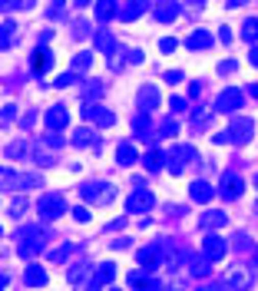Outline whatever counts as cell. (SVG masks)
<instances>
[{"label": "cell", "mask_w": 258, "mask_h": 291, "mask_svg": "<svg viewBox=\"0 0 258 291\" xmlns=\"http://www.w3.org/2000/svg\"><path fill=\"white\" fill-rule=\"evenodd\" d=\"M40 228H24V232H20V238H17V252L24 255V258H30L33 252H37L40 245H43V238H40Z\"/></svg>", "instance_id": "cell-1"}, {"label": "cell", "mask_w": 258, "mask_h": 291, "mask_svg": "<svg viewBox=\"0 0 258 291\" xmlns=\"http://www.w3.org/2000/svg\"><path fill=\"white\" fill-rule=\"evenodd\" d=\"M37 209H40V215H43V219H60V215H63V199H60V196H43Z\"/></svg>", "instance_id": "cell-2"}, {"label": "cell", "mask_w": 258, "mask_h": 291, "mask_svg": "<svg viewBox=\"0 0 258 291\" xmlns=\"http://www.w3.org/2000/svg\"><path fill=\"white\" fill-rule=\"evenodd\" d=\"M192 156H195V149H192V146H182V149H172V152H169V162H166V165H169V169L179 176V172L185 169V162H189Z\"/></svg>", "instance_id": "cell-3"}, {"label": "cell", "mask_w": 258, "mask_h": 291, "mask_svg": "<svg viewBox=\"0 0 258 291\" xmlns=\"http://www.w3.org/2000/svg\"><path fill=\"white\" fill-rule=\"evenodd\" d=\"M239 106H242V89H225V93L219 96V103H215L219 113H235Z\"/></svg>", "instance_id": "cell-4"}, {"label": "cell", "mask_w": 258, "mask_h": 291, "mask_svg": "<svg viewBox=\"0 0 258 291\" xmlns=\"http://www.w3.org/2000/svg\"><path fill=\"white\" fill-rule=\"evenodd\" d=\"M152 205H156V199H152V192L139 189V192H132V196H129L126 209H129V212H146V209H152Z\"/></svg>", "instance_id": "cell-5"}, {"label": "cell", "mask_w": 258, "mask_h": 291, "mask_svg": "<svg viewBox=\"0 0 258 291\" xmlns=\"http://www.w3.org/2000/svg\"><path fill=\"white\" fill-rule=\"evenodd\" d=\"M252 129H255V126H252V119H235V123H232V129H228V133H232L228 139L242 146V142H248V136H252Z\"/></svg>", "instance_id": "cell-6"}, {"label": "cell", "mask_w": 258, "mask_h": 291, "mask_svg": "<svg viewBox=\"0 0 258 291\" xmlns=\"http://www.w3.org/2000/svg\"><path fill=\"white\" fill-rule=\"evenodd\" d=\"M222 196L225 199H239L242 196V179L235 176V172H225V176H222Z\"/></svg>", "instance_id": "cell-7"}, {"label": "cell", "mask_w": 258, "mask_h": 291, "mask_svg": "<svg viewBox=\"0 0 258 291\" xmlns=\"http://www.w3.org/2000/svg\"><path fill=\"white\" fill-rule=\"evenodd\" d=\"M83 196H86L89 199V202H109V199H113L116 196V189H113V185H106V182H103V189H93V185H86V189H83Z\"/></svg>", "instance_id": "cell-8"}, {"label": "cell", "mask_w": 258, "mask_h": 291, "mask_svg": "<svg viewBox=\"0 0 258 291\" xmlns=\"http://www.w3.org/2000/svg\"><path fill=\"white\" fill-rule=\"evenodd\" d=\"M225 248H228V241L225 238H219V235H208L205 238V258H222V255H225Z\"/></svg>", "instance_id": "cell-9"}, {"label": "cell", "mask_w": 258, "mask_h": 291, "mask_svg": "<svg viewBox=\"0 0 258 291\" xmlns=\"http://www.w3.org/2000/svg\"><path fill=\"white\" fill-rule=\"evenodd\" d=\"M139 265H143L146 272H156L159 268V248H143V252H139Z\"/></svg>", "instance_id": "cell-10"}, {"label": "cell", "mask_w": 258, "mask_h": 291, "mask_svg": "<svg viewBox=\"0 0 258 291\" xmlns=\"http://www.w3.org/2000/svg\"><path fill=\"white\" fill-rule=\"evenodd\" d=\"M113 275H116V268L109 265V261H103V265H100V272L93 275V281H89V285H93V288H103L106 281H113Z\"/></svg>", "instance_id": "cell-11"}, {"label": "cell", "mask_w": 258, "mask_h": 291, "mask_svg": "<svg viewBox=\"0 0 258 291\" xmlns=\"http://www.w3.org/2000/svg\"><path fill=\"white\" fill-rule=\"evenodd\" d=\"M4 182H7V189H27V185L37 182V179H33V176H13V172L7 169L4 172Z\"/></svg>", "instance_id": "cell-12"}, {"label": "cell", "mask_w": 258, "mask_h": 291, "mask_svg": "<svg viewBox=\"0 0 258 291\" xmlns=\"http://www.w3.org/2000/svg\"><path fill=\"white\" fill-rule=\"evenodd\" d=\"M146 7H149L146 0H129L126 7H120V17H123V20H132V17H139V13H143Z\"/></svg>", "instance_id": "cell-13"}, {"label": "cell", "mask_w": 258, "mask_h": 291, "mask_svg": "<svg viewBox=\"0 0 258 291\" xmlns=\"http://www.w3.org/2000/svg\"><path fill=\"white\" fill-rule=\"evenodd\" d=\"M83 113H86V119H96L100 126H113V113H106V109H100V106H96V109L86 106Z\"/></svg>", "instance_id": "cell-14"}, {"label": "cell", "mask_w": 258, "mask_h": 291, "mask_svg": "<svg viewBox=\"0 0 258 291\" xmlns=\"http://www.w3.org/2000/svg\"><path fill=\"white\" fill-rule=\"evenodd\" d=\"M53 63V53L50 50H37V57H33V73H46Z\"/></svg>", "instance_id": "cell-15"}, {"label": "cell", "mask_w": 258, "mask_h": 291, "mask_svg": "<svg viewBox=\"0 0 258 291\" xmlns=\"http://www.w3.org/2000/svg\"><path fill=\"white\" fill-rule=\"evenodd\" d=\"M113 13H116V0H100V4H96V20H100V23H106Z\"/></svg>", "instance_id": "cell-16"}, {"label": "cell", "mask_w": 258, "mask_h": 291, "mask_svg": "<svg viewBox=\"0 0 258 291\" xmlns=\"http://www.w3.org/2000/svg\"><path fill=\"white\" fill-rule=\"evenodd\" d=\"M185 43L192 46V50H205V46H212V37H208L205 30H195L189 40H185Z\"/></svg>", "instance_id": "cell-17"}, {"label": "cell", "mask_w": 258, "mask_h": 291, "mask_svg": "<svg viewBox=\"0 0 258 291\" xmlns=\"http://www.w3.org/2000/svg\"><path fill=\"white\" fill-rule=\"evenodd\" d=\"M66 119H69L66 109H50V113H46V126H50V129H60Z\"/></svg>", "instance_id": "cell-18"}, {"label": "cell", "mask_w": 258, "mask_h": 291, "mask_svg": "<svg viewBox=\"0 0 258 291\" xmlns=\"http://www.w3.org/2000/svg\"><path fill=\"white\" fill-rule=\"evenodd\" d=\"M156 103H159V93H156L152 86H146L143 93H139V106H143V109H152Z\"/></svg>", "instance_id": "cell-19"}, {"label": "cell", "mask_w": 258, "mask_h": 291, "mask_svg": "<svg viewBox=\"0 0 258 291\" xmlns=\"http://www.w3.org/2000/svg\"><path fill=\"white\" fill-rule=\"evenodd\" d=\"M192 199L195 202H208V199H212V189L199 179V182H192Z\"/></svg>", "instance_id": "cell-20"}, {"label": "cell", "mask_w": 258, "mask_h": 291, "mask_svg": "<svg viewBox=\"0 0 258 291\" xmlns=\"http://www.w3.org/2000/svg\"><path fill=\"white\" fill-rule=\"evenodd\" d=\"M179 17V4H162L156 10V20H176Z\"/></svg>", "instance_id": "cell-21"}, {"label": "cell", "mask_w": 258, "mask_h": 291, "mask_svg": "<svg viewBox=\"0 0 258 291\" xmlns=\"http://www.w3.org/2000/svg\"><path fill=\"white\" fill-rule=\"evenodd\" d=\"M27 285H46V272H43V268H37V265H33L30 272H27Z\"/></svg>", "instance_id": "cell-22"}, {"label": "cell", "mask_w": 258, "mask_h": 291, "mask_svg": "<svg viewBox=\"0 0 258 291\" xmlns=\"http://www.w3.org/2000/svg\"><path fill=\"white\" fill-rule=\"evenodd\" d=\"M225 285H232V288H245V285H248V275H245V272H232V275H225Z\"/></svg>", "instance_id": "cell-23"}, {"label": "cell", "mask_w": 258, "mask_h": 291, "mask_svg": "<svg viewBox=\"0 0 258 291\" xmlns=\"http://www.w3.org/2000/svg\"><path fill=\"white\" fill-rule=\"evenodd\" d=\"M116 156H120V165H129L132 159H136V149H132L129 142H123V146H120V152H116Z\"/></svg>", "instance_id": "cell-24"}, {"label": "cell", "mask_w": 258, "mask_h": 291, "mask_svg": "<svg viewBox=\"0 0 258 291\" xmlns=\"http://www.w3.org/2000/svg\"><path fill=\"white\" fill-rule=\"evenodd\" d=\"M73 142L76 146H96V149H100V142H93V133H89V129H80V133L73 136Z\"/></svg>", "instance_id": "cell-25"}, {"label": "cell", "mask_w": 258, "mask_h": 291, "mask_svg": "<svg viewBox=\"0 0 258 291\" xmlns=\"http://www.w3.org/2000/svg\"><path fill=\"white\" fill-rule=\"evenodd\" d=\"M242 37H245L248 43H255V40H258V20H245V30H242Z\"/></svg>", "instance_id": "cell-26"}, {"label": "cell", "mask_w": 258, "mask_h": 291, "mask_svg": "<svg viewBox=\"0 0 258 291\" xmlns=\"http://www.w3.org/2000/svg\"><path fill=\"white\" fill-rule=\"evenodd\" d=\"M208 261L212 258H192V275H202V278H205L208 275Z\"/></svg>", "instance_id": "cell-27"}, {"label": "cell", "mask_w": 258, "mask_h": 291, "mask_svg": "<svg viewBox=\"0 0 258 291\" xmlns=\"http://www.w3.org/2000/svg\"><path fill=\"white\" fill-rule=\"evenodd\" d=\"M143 165H146V169H149V172H156L159 169V152H146V156H143Z\"/></svg>", "instance_id": "cell-28"}, {"label": "cell", "mask_w": 258, "mask_h": 291, "mask_svg": "<svg viewBox=\"0 0 258 291\" xmlns=\"http://www.w3.org/2000/svg\"><path fill=\"white\" fill-rule=\"evenodd\" d=\"M222 222H225V215H222V212H212V215L202 219V225H205V228H215V225H222Z\"/></svg>", "instance_id": "cell-29"}, {"label": "cell", "mask_w": 258, "mask_h": 291, "mask_svg": "<svg viewBox=\"0 0 258 291\" xmlns=\"http://www.w3.org/2000/svg\"><path fill=\"white\" fill-rule=\"evenodd\" d=\"M169 106H172V113H185V109H189V103H185L182 96H172V100H169Z\"/></svg>", "instance_id": "cell-30"}, {"label": "cell", "mask_w": 258, "mask_h": 291, "mask_svg": "<svg viewBox=\"0 0 258 291\" xmlns=\"http://www.w3.org/2000/svg\"><path fill=\"white\" fill-rule=\"evenodd\" d=\"M96 43H100V50H113V37H109V33H100V37H96Z\"/></svg>", "instance_id": "cell-31"}, {"label": "cell", "mask_w": 258, "mask_h": 291, "mask_svg": "<svg viewBox=\"0 0 258 291\" xmlns=\"http://www.w3.org/2000/svg\"><path fill=\"white\" fill-rule=\"evenodd\" d=\"M86 268H89V265H83V268H73V272H69V281H73V285H80V281L86 278Z\"/></svg>", "instance_id": "cell-32"}, {"label": "cell", "mask_w": 258, "mask_h": 291, "mask_svg": "<svg viewBox=\"0 0 258 291\" xmlns=\"http://www.w3.org/2000/svg\"><path fill=\"white\" fill-rule=\"evenodd\" d=\"M179 133V123H162L159 126V136H176Z\"/></svg>", "instance_id": "cell-33"}, {"label": "cell", "mask_w": 258, "mask_h": 291, "mask_svg": "<svg viewBox=\"0 0 258 291\" xmlns=\"http://www.w3.org/2000/svg\"><path fill=\"white\" fill-rule=\"evenodd\" d=\"M24 209H27V199H13V205H10V215H24Z\"/></svg>", "instance_id": "cell-34"}, {"label": "cell", "mask_w": 258, "mask_h": 291, "mask_svg": "<svg viewBox=\"0 0 258 291\" xmlns=\"http://www.w3.org/2000/svg\"><path fill=\"white\" fill-rule=\"evenodd\" d=\"M89 66V53H80V57L73 60V70H86Z\"/></svg>", "instance_id": "cell-35"}, {"label": "cell", "mask_w": 258, "mask_h": 291, "mask_svg": "<svg viewBox=\"0 0 258 291\" xmlns=\"http://www.w3.org/2000/svg\"><path fill=\"white\" fill-rule=\"evenodd\" d=\"M4 46H13V23H4Z\"/></svg>", "instance_id": "cell-36"}, {"label": "cell", "mask_w": 258, "mask_h": 291, "mask_svg": "<svg viewBox=\"0 0 258 291\" xmlns=\"http://www.w3.org/2000/svg\"><path fill=\"white\" fill-rule=\"evenodd\" d=\"M69 83H76V73H63V76L57 80V86H69Z\"/></svg>", "instance_id": "cell-37"}, {"label": "cell", "mask_w": 258, "mask_h": 291, "mask_svg": "<svg viewBox=\"0 0 258 291\" xmlns=\"http://www.w3.org/2000/svg\"><path fill=\"white\" fill-rule=\"evenodd\" d=\"M100 93H103L100 83H89V86H86V96H100Z\"/></svg>", "instance_id": "cell-38"}, {"label": "cell", "mask_w": 258, "mask_h": 291, "mask_svg": "<svg viewBox=\"0 0 258 291\" xmlns=\"http://www.w3.org/2000/svg\"><path fill=\"white\" fill-rule=\"evenodd\" d=\"M159 46H162V50H176L179 43H176V40H172V37H166V40H162V43H159Z\"/></svg>", "instance_id": "cell-39"}, {"label": "cell", "mask_w": 258, "mask_h": 291, "mask_svg": "<svg viewBox=\"0 0 258 291\" xmlns=\"http://www.w3.org/2000/svg\"><path fill=\"white\" fill-rule=\"evenodd\" d=\"M219 70L222 73H235V63H232V60H228V63H219Z\"/></svg>", "instance_id": "cell-40"}, {"label": "cell", "mask_w": 258, "mask_h": 291, "mask_svg": "<svg viewBox=\"0 0 258 291\" xmlns=\"http://www.w3.org/2000/svg\"><path fill=\"white\" fill-rule=\"evenodd\" d=\"M248 60H252V63L258 66V50H252V53H248Z\"/></svg>", "instance_id": "cell-41"}, {"label": "cell", "mask_w": 258, "mask_h": 291, "mask_svg": "<svg viewBox=\"0 0 258 291\" xmlns=\"http://www.w3.org/2000/svg\"><path fill=\"white\" fill-rule=\"evenodd\" d=\"M248 93H252V96H258V86H248Z\"/></svg>", "instance_id": "cell-42"}, {"label": "cell", "mask_w": 258, "mask_h": 291, "mask_svg": "<svg viewBox=\"0 0 258 291\" xmlns=\"http://www.w3.org/2000/svg\"><path fill=\"white\" fill-rule=\"evenodd\" d=\"M228 4H232V7H239V4H245V0H228Z\"/></svg>", "instance_id": "cell-43"}]
</instances>
